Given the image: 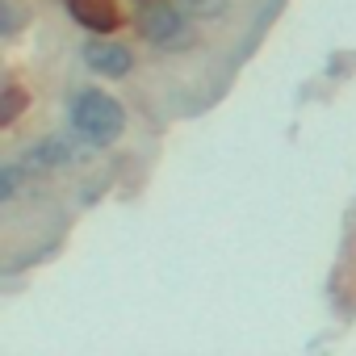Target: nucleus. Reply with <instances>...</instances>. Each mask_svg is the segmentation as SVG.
<instances>
[{
  "label": "nucleus",
  "instance_id": "1",
  "mask_svg": "<svg viewBox=\"0 0 356 356\" xmlns=\"http://www.w3.org/2000/svg\"><path fill=\"white\" fill-rule=\"evenodd\" d=\"M72 130H76L84 143H92V147H109V143H118L122 130H126V109H122L109 92L88 88V92H80V97L72 101Z\"/></svg>",
  "mask_w": 356,
  "mask_h": 356
},
{
  "label": "nucleus",
  "instance_id": "2",
  "mask_svg": "<svg viewBox=\"0 0 356 356\" xmlns=\"http://www.w3.org/2000/svg\"><path fill=\"white\" fill-rule=\"evenodd\" d=\"M134 26H138V34H143L151 47H159V51H181V47L193 42L189 22L181 17V9H172V5H143L138 17H134Z\"/></svg>",
  "mask_w": 356,
  "mask_h": 356
},
{
  "label": "nucleus",
  "instance_id": "3",
  "mask_svg": "<svg viewBox=\"0 0 356 356\" xmlns=\"http://www.w3.org/2000/svg\"><path fill=\"white\" fill-rule=\"evenodd\" d=\"M84 63H88L97 76H105V80H122V76H130L134 55H130V47H122V42L97 34V38L84 42Z\"/></svg>",
  "mask_w": 356,
  "mask_h": 356
},
{
  "label": "nucleus",
  "instance_id": "4",
  "mask_svg": "<svg viewBox=\"0 0 356 356\" xmlns=\"http://www.w3.org/2000/svg\"><path fill=\"white\" fill-rule=\"evenodd\" d=\"M67 13L92 30V34H113L122 26V9H118V0H67Z\"/></svg>",
  "mask_w": 356,
  "mask_h": 356
},
{
  "label": "nucleus",
  "instance_id": "5",
  "mask_svg": "<svg viewBox=\"0 0 356 356\" xmlns=\"http://www.w3.org/2000/svg\"><path fill=\"white\" fill-rule=\"evenodd\" d=\"M72 159H76V147L67 138H42L38 147H30L26 168L30 172H55V168H67Z\"/></svg>",
  "mask_w": 356,
  "mask_h": 356
},
{
  "label": "nucleus",
  "instance_id": "6",
  "mask_svg": "<svg viewBox=\"0 0 356 356\" xmlns=\"http://www.w3.org/2000/svg\"><path fill=\"white\" fill-rule=\"evenodd\" d=\"M22 109H26V88L9 84L5 88V101H0V126H13L22 118Z\"/></svg>",
  "mask_w": 356,
  "mask_h": 356
},
{
  "label": "nucleus",
  "instance_id": "7",
  "mask_svg": "<svg viewBox=\"0 0 356 356\" xmlns=\"http://www.w3.org/2000/svg\"><path fill=\"white\" fill-rule=\"evenodd\" d=\"M17 193H22V168L5 163V168H0V202H13Z\"/></svg>",
  "mask_w": 356,
  "mask_h": 356
},
{
  "label": "nucleus",
  "instance_id": "8",
  "mask_svg": "<svg viewBox=\"0 0 356 356\" xmlns=\"http://www.w3.org/2000/svg\"><path fill=\"white\" fill-rule=\"evenodd\" d=\"M185 13H197V17H218L227 9V0H181Z\"/></svg>",
  "mask_w": 356,
  "mask_h": 356
},
{
  "label": "nucleus",
  "instance_id": "9",
  "mask_svg": "<svg viewBox=\"0 0 356 356\" xmlns=\"http://www.w3.org/2000/svg\"><path fill=\"white\" fill-rule=\"evenodd\" d=\"M0 13H5V34H13V30H17V9L5 0V5H0Z\"/></svg>",
  "mask_w": 356,
  "mask_h": 356
}]
</instances>
